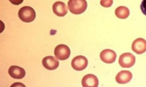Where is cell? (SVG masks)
Here are the masks:
<instances>
[{
  "instance_id": "1",
  "label": "cell",
  "mask_w": 146,
  "mask_h": 87,
  "mask_svg": "<svg viewBox=\"0 0 146 87\" xmlns=\"http://www.w3.org/2000/svg\"><path fill=\"white\" fill-rule=\"evenodd\" d=\"M87 6L88 4L86 0H69L68 1V10L75 15L84 12L87 9Z\"/></svg>"
},
{
  "instance_id": "2",
  "label": "cell",
  "mask_w": 146,
  "mask_h": 87,
  "mask_svg": "<svg viewBox=\"0 0 146 87\" xmlns=\"http://www.w3.org/2000/svg\"><path fill=\"white\" fill-rule=\"evenodd\" d=\"M19 18L26 23H29L35 20L36 19V12L30 6L21 7L19 11Z\"/></svg>"
},
{
  "instance_id": "3",
  "label": "cell",
  "mask_w": 146,
  "mask_h": 87,
  "mask_svg": "<svg viewBox=\"0 0 146 87\" xmlns=\"http://www.w3.org/2000/svg\"><path fill=\"white\" fill-rule=\"evenodd\" d=\"M54 54L58 60H66L70 56V48L65 44H59L55 48Z\"/></svg>"
},
{
  "instance_id": "4",
  "label": "cell",
  "mask_w": 146,
  "mask_h": 87,
  "mask_svg": "<svg viewBox=\"0 0 146 87\" xmlns=\"http://www.w3.org/2000/svg\"><path fill=\"white\" fill-rule=\"evenodd\" d=\"M119 63L123 68H130L135 63V57L131 53H124L119 56Z\"/></svg>"
},
{
  "instance_id": "5",
  "label": "cell",
  "mask_w": 146,
  "mask_h": 87,
  "mask_svg": "<svg viewBox=\"0 0 146 87\" xmlns=\"http://www.w3.org/2000/svg\"><path fill=\"white\" fill-rule=\"evenodd\" d=\"M72 67L75 71H83L88 66V59L85 56H75L73 60H72Z\"/></svg>"
},
{
  "instance_id": "6",
  "label": "cell",
  "mask_w": 146,
  "mask_h": 87,
  "mask_svg": "<svg viewBox=\"0 0 146 87\" xmlns=\"http://www.w3.org/2000/svg\"><path fill=\"white\" fill-rule=\"evenodd\" d=\"M116 53L111 49H105L100 54V58L105 63H113L116 60Z\"/></svg>"
},
{
  "instance_id": "7",
  "label": "cell",
  "mask_w": 146,
  "mask_h": 87,
  "mask_svg": "<svg viewBox=\"0 0 146 87\" xmlns=\"http://www.w3.org/2000/svg\"><path fill=\"white\" fill-rule=\"evenodd\" d=\"M132 50L135 53L141 55L146 52V41L143 38H138L132 43Z\"/></svg>"
},
{
  "instance_id": "8",
  "label": "cell",
  "mask_w": 146,
  "mask_h": 87,
  "mask_svg": "<svg viewBox=\"0 0 146 87\" xmlns=\"http://www.w3.org/2000/svg\"><path fill=\"white\" fill-rule=\"evenodd\" d=\"M42 65H44L45 69H49V71H54V69H56L58 67L59 63L58 61V58L50 56L42 59Z\"/></svg>"
},
{
  "instance_id": "9",
  "label": "cell",
  "mask_w": 146,
  "mask_h": 87,
  "mask_svg": "<svg viewBox=\"0 0 146 87\" xmlns=\"http://www.w3.org/2000/svg\"><path fill=\"white\" fill-rule=\"evenodd\" d=\"M82 85L83 87H98V79L95 75L88 74L83 77L82 80Z\"/></svg>"
},
{
  "instance_id": "10",
  "label": "cell",
  "mask_w": 146,
  "mask_h": 87,
  "mask_svg": "<svg viewBox=\"0 0 146 87\" xmlns=\"http://www.w3.org/2000/svg\"><path fill=\"white\" fill-rule=\"evenodd\" d=\"M8 73H9V75L12 77L16 78V79H21V78H23L26 75L24 69H22L21 67H19V66H16V65L11 66L9 68V69H8Z\"/></svg>"
},
{
  "instance_id": "11",
  "label": "cell",
  "mask_w": 146,
  "mask_h": 87,
  "mask_svg": "<svg viewBox=\"0 0 146 87\" xmlns=\"http://www.w3.org/2000/svg\"><path fill=\"white\" fill-rule=\"evenodd\" d=\"M133 77V75L130 71H122L121 72H119L116 76V81L118 84H127L128 82H130Z\"/></svg>"
},
{
  "instance_id": "12",
  "label": "cell",
  "mask_w": 146,
  "mask_h": 87,
  "mask_svg": "<svg viewBox=\"0 0 146 87\" xmlns=\"http://www.w3.org/2000/svg\"><path fill=\"white\" fill-rule=\"evenodd\" d=\"M52 10L54 14L58 17H64L67 13V7L63 2H56L52 5Z\"/></svg>"
},
{
  "instance_id": "13",
  "label": "cell",
  "mask_w": 146,
  "mask_h": 87,
  "mask_svg": "<svg viewBox=\"0 0 146 87\" xmlns=\"http://www.w3.org/2000/svg\"><path fill=\"white\" fill-rule=\"evenodd\" d=\"M115 15L119 19H127L129 16V10L126 6H119L116 8L115 10Z\"/></svg>"
},
{
  "instance_id": "14",
  "label": "cell",
  "mask_w": 146,
  "mask_h": 87,
  "mask_svg": "<svg viewBox=\"0 0 146 87\" xmlns=\"http://www.w3.org/2000/svg\"><path fill=\"white\" fill-rule=\"evenodd\" d=\"M113 3V0H101L100 1V5L103 7H106V8L111 7Z\"/></svg>"
},
{
  "instance_id": "15",
  "label": "cell",
  "mask_w": 146,
  "mask_h": 87,
  "mask_svg": "<svg viewBox=\"0 0 146 87\" xmlns=\"http://www.w3.org/2000/svg\"><path fill=\"white\" fill-rule=\"evenodd\" d=\"M141 11L146 16V0H143V2L141 4Z\"/></svg>"
},
{
  "instance_id": "16",
  "label": "cell",
  "mask_w": 146,
  "mask_h": 87,
  "mask_svg": "<svg viewBox=\"0 0 146 87\" xmlns=\"http://www.w3.org/2000/svg\"><path fill=\"white\" fill-rule=\"evenodd\" d=\"M9 1H10L13 5H21V4L23 2V0H9Z\"/></svg>"
}]
</instances>
